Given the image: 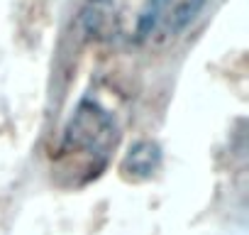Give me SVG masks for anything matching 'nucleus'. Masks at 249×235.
I'll return each mask as SVG.
<instances>
[{
  "instance_id": "obj_1",
  "label": "nucleus",
  "mask_w": 249,
  "mask_h": 235,
  "mask_svg": "<svg viewBox=\"0 0 249 235\" xmlns=\"http://www.w3.org/2000/svg\"><path fill=\"white\" fill-rule=\"evenodd\" d=\"M117 145V123L107 108L93 98H83L71 113L61 142L54 155L59 174L69 184L83 186L98 179Z\"/></svg>"
},
{
  "instance_id": "obj_2",
  "label": "nucleus",
  "mask_w": 249,
  "mask_h": 235,
  "mask_svg": "<svg viewBox=\"0 0 249 235\" xmlns=\"http://www.w3.org/2000/svg\"><path fill=\"white\" fill-rule=\"evenodd\" d=\"M208 0H149L142 15L140 35L169 39L186 30Z\"/></svg>"
},
{
  "instance_id": "obj_3",
  "label": "nucleus",
  "mask_w": 249,
  "mask_h": 235,
  "mask_svg": "<svg viewBox=\"0 0 249 235\" xmlns=\"http://www.w3.org/2000/svg\"><path fill=\"white\" fill-rule=\"evenodd\" d=\"M130 0H88L81 25L93 42H115L124 35Z\"/></svg>"
},
{
  "instance_id": "obj_4",
  "label": "nucleus",
  "mask_w": 249,
  "mask_h": 235,
  "mask_svg": "<svg viewBox=\"0 0 249 235\" xmlns=\"http://www.w3.org/2000/svg\"><path fill=\"white\" fill-rule=\"evenodd\" d=\"M159 159H161V155H159V147L154 142H140L124 157L122 174L127 179H147L159 167Z\"/></svg>"
}]
</instances>
